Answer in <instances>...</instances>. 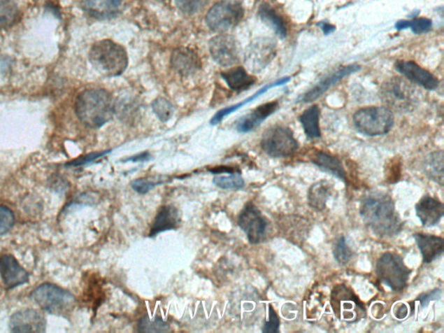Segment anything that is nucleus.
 Returning <instances> with one entry per match:
<instances>
[{
  "label": "nucleus",
  "instance_id": "1",
  "mask_svg": "<svg viewBox=\"0 0 444 333\" xmlns=\"http://www.w3.org/2000/svg\"><path fill=\"white\" fill-rule=\"evenodd\" d=\"M360 215L366 226L380 237H392L402 230L403 222L389 195L375 192L361 202Z\"/></svg>",
  "mask_w": 444,
  "mask_h": 333
},
{
  "label": "nucleus",
  "instance_id": "2",
  "mask_svg": "<svg viewBox=\"0 0 444 333\" xmlns=\"http://www.w3.org/2000/svg\"><path fill=\"white\" fill-rule=\"evenodd\" d=\"M75 112L85 126L90 129L100 128L113 117L115 101L106 90H85L76 99Z\"/></svg>",
  "mask_w": 444,
  "mask_h": 333
},
{
  "label": "nucleus",
  "instance_id": "3",
  "mask_svg": "<svg viewBox=\"0 0 444 333\" xmlns=\"http://www.w3.org/2000/svg\"><path fill=\"white\" fill-rule=\"evenodd\" d=\"M89 59L93 67L106 77H118L127 69L129 57L124 46L104 39L94 43Z\"/></svg>",
  "mask_w": 444,
  "mask_h": 333
},
{
  "label": "nucleus",
  "instance_id": "4",
  "mask_svg": "<svg viewBox=\"0 0 444 333\" xmlns=\"http://www.w3.org/2000/svg\"><path fill=\"white\" fill-rule=\"evenodd\" d=\"M30 298L45 312L64 316L75 305V297L59 285L45 283L31 292Z\"/></svg>",
  "mask_w": 444,
  "mask_h": 333
},
{
  "label": "nucleus",
  "instance_id": "5",
  "mask_svg": "<svg viewBox=\"0 0 444 333\" xmlns=\"http://www.w3.org/2000/svg\"><path fill=\"white\" fill-rule=\"evenodd\" d=\"M356 129L368 136L385 135L394 125V115L385 107L361 108L353 115Z\"/></svg>",
  "mask_w": 444,
  "mask_h": 333
},
{
  "label": "nucleus",
  "instance_id": "6",
  "mask_svg": "<svg viewBox=\"0 0 444 333\" xmlns=\"http://www.w3.org/2000/svg\"><path fill=\"white\" fill-rule=\"evenodd\" d=\"M261 146L269 157L282 158L290 157L297 151L299 143L290 129L284 126H273L263 134Z\"/></svg>",
  "mask_w": 444,
  "mask_h": 333
},
{
  "label": "nucleus",
  "instance_id": "7",
  "mask_svg": "<svg viewBox=\"0 0 444 333\" xmlns=\"http://www.w3.org/2000/svg\"><path fill=\"white\" fill-rule=\"evenodd\" d=\"M376 271L380 281L395 292L403 290L410 274L402 258L392 253H385L379 258Z\"/></svg>",
  "mask_w": 444,
  "mask_h": 333
},
{
  "label": "nucleus",
  "instance_id": "8",
  "mask_svg": "<svg viewBox=\"0 0 444 333\" xmlns=\"http://www.w3.org/2000/svg\"><path fill=\"white\" fill-rule=\"evenodd\" d=\"M244 9L236 0H222L215 3L206 16V23L211 30L225 32L236 27L243 19Z\"/></svg>",
  "mask_w": 444,
  "mask_h": 333
},
{
  "label": "nucleus",
  "instance_id": "9",
  "mask_svg": "<svg viewBox=\"0 0 444 333\" xmlns=\"http://www.w3.org/2000/svg\"><path fill=\"white\" fill-rule=\"evenodd\" d=\"M238 224L251 244H259L265 240L268 223L259 208L251 202L241 212Z\"/></svg>",
  "mask_w": 444,
  "mask_h": 333
},
{
  "label": "nucleus",
  "instance_id": "10",
  "mask_svg": "<svg viewBox=\"0 0 444 333\" xmlns=\"http://www.w3.org/2000/svg\"><path fill=\"white\" fill-rule=\"evenodd\" d=\"M413 90L403 79L392 78L382 87V99L392 108L410 110L414 104Z\"/></svg>",
  "mask_w": 444,
  "mask_h": 333
},
{
  "label": "nucleus",
  "instance_id": "11",
  "mask_svg": "<svg viewBox=\"0 0 444 333\" xmlns=\"http://www.w3.org/2000/svg\"><path fill=\"white\" fill-rule=\"evenodd\" d=\"M213 59L222 67H230L240 60V49L236 38L230 35H218L209 41Z\"/></svg>",
  "mask_w": 444,
  "mask_h": 333
},
{
  "label": "nucleus",
  "instance_id": "12",
  "mask_svg": "<svg viewBox=\"0 0 444 333\" xmlns=\"http://www.w3.org/2000/svg\"><path fill=\"white\" fill-rule=\"evenodd\" d=\"M331 302L336 313H339V317L345 321H355L364 312L359 299L345 285H338L334 289Z\"/></svg>",
  "mask_w": 444,
  "mask_h": 333
},
{
  "label": "nucleus",
  "instance_id": "13",
  "mask_svg": "<svg viewBox=\"0 0 444 333\" xmlns=\"http://www.w3.org/2000/svg\"><path fill=\"white\" fill-rule=\"evenodd\" d=\"M9 327L13 332H45L46 320L38 311L24 309L10 317Z\"/></svg>",
  "mask_w": 444,
  "mask_h": 333
},
{
  "label": "nucleus",
  "instance_id": "14",
  "mask_svg": "<svg viewBox=\"0 0 444 333\" xmlns=\"http://www.w3.org/2000/svg\"><path fill=\"white\" fill-rule=\"evenodd\" d=\"M0 276L7 289H13L28 283L29 274L12 255L0 257Z\"/></svg>",
  "mask_w": 444,
  "mask_h": 333
},
{
  "label": "nucleus",
  "instance_id": "15",
  "mask_svg": "<svg viewBox=\"0 0 444 333\" xmlns=\"http://www.w3.org/2000/svg\"><path fill=\"white\" fill-rule=\"evenodd\" d=\"M396 70L410 81L417 83L422 88L433 90L439 86V80L431 72L422 68L413 61H398L395 64Z\"/></svg>",
  "mask_w": 444,
  "mask_h": 333
},
{
  "label": "nucleus",
  "instance_id": "16",
  "mask_svg": "<svg viewBox=\"0 0 444 333\" xmlns=\"http://www.w3.org/2000/svg\"><path fill=\"white\" fill-rule=\"evenodd\" d=\"M171 66L182 77H189L196 73L201 67L199 56L189 48H178L173 52L171 59Z\"/></svg>",
  "mask_w": 444,
  "mask_h": 333
},
{
  "label": "nucleus",
  "instance_id": "17",
  "mask_svg": "<svg viewBox=\"0 0 444 333\" xmlns=\"http://www.w3.org/2000/svg\"><path fill=\"white\" fill-rule=\"evenodd\" d=\"M360 68L359 64H350L348 66L339 69V70L335 71L334 73L328 76L324 80L317 83V85L310 90L308 93H306L302 97V102L306 104L312 103L313 101L320 99L321 96L328 92V90L334 86L336 83L341 81L343 78L355 73V72L359 71Z\"/></svg>",
  "mask_w": 444,
  "mask_h": 333
},
{
  "label": "nucleus",
  "instance_id": "18",
  "mask_svg": "<svg viewBox=\"0 0 444 333\" xmlns=\"http://www.w3.org/2000/svg\"><path fill=\"white\" fill-rule=\"evenodd\" d=\"M416 213L422 226L434 227L443 218V204L438 199L426 195L416 205Z\"/></svg>",
  "mask_w": 444,
  "mask_h": 333
},
{
  "label": "nucleus",
  "instance_id": "19",
  "mask_svg": "<svg viewBox=\"0 0 444 333\" xmlns=\"http://www.w3.org/2000/svg\"><path fill=\"white\" fill-rule=\"evenodd\" d=\"M180 224V215L178 208L172 205H165L159 209L151 227L149 237L169 230L178 229Z\"/></svg>",
  "mask_w": 444,
  "mask_h": 333
},
{
  "label": "nucleus",
  "instance_id": "20",
  "mask_svg": "<svg viewBox=\"0 0 444 333\" xmlns=\"http://www.w3.org/2000/svg\"><path fill=\"white\" fill-rule=\"evenodd\" d=\"M122 0H83V7L94 19L106 20L117 15Z\"/></svg>",
  "mask_w": 444,
  "mask_h": 333
},
{
  "label": "nucleus",
  "instance_id": "21",
  "mask_svg": "<svg viewBox=\"0 0 444 333\" xmlns=\"http://www.w3.org/2000/svg\"><path fill=\"white\" fill-rule=\"evenodd\" d=\"M417 247L420 249L422 260L426 264L434 262L443 253V239L424 234H414Z\"/></svg>",
  "mask_w": 444,
  "mask_h": 333
},
{
  "label": "nucleus",
  "instance_id": "22",
  "mask_svg": "<svg viewBox=\"0 0 444 333\" xmlns=\"http://www.w3.org/2000/svg\"><path fill=\"white\" fill-rule=\"evenodd\" d=\"M278 108H279V103L277 101L266 103L256 108L247 117L241 119L237 126L238 132L245 133L257 128L269 115L273 114Z\"/></svg>",
  "mask_w": 444,
  "mask_h": 333
},
{
  "label": "nucleus",
  "instance_id": "23",
  "mask_svg": "<svg viewBox=\"0 0 444 333\" xmlns=\"http://www.w3.org/2000/svg\"><path fill=\"white\" fill-rule=\"evenodd\" d=\"M224 80L234 92H243L256 83L254 76L248 73L243 67L229 69L222 73Z\"/></svg>",
  "mask_w": 444,
  "mask_h": 333
},
{
  "label": "nucleus",
  "instance_id": "24",
  "mask_svg": "<svg viewBox=\"0 0 444 333\" xmlns=\"http://www.w3.org/2000/svg\"><path fill=\"white\" fill-rule=\"evenodd\" d=\"M269 49V45L265 41L252 43L245 55V64L252 69V71L259 70L268 62L270 52H272Z\"/></svg>",
  "mask_w": 444,
  "mask_h": 333
},
{
  "label": "nucleus",
  "instance_id": "25",
  "mask_svg": "<svg viewBox=\"0 0 444 333\" xmlns=\"http://www.w3.org/2000/svg\"><path fill=\"white\" fill-rule=\"evenodd\" d=\"M333 193V187L327 180H320L310 187L308 192V202L311 207L316 210H324L327 207Z\"/></svg>",
  "mask_w": 444,
  "mask_h": 333
},
{
  "label": "nucleus",
  "instance_id": "26",
  "mask_svg": "<svg viewBox=\"0 0 444 333\" xmlns=\"http://www.w3.org/2000/svg\"><path fill=\"white\" fill-rule=\"evenodd\" d=\"M312 162L324 171L330 173L331 175L345 182V170L338 159L324 153V152H317V153L313 155Z\"/></svg>",
  "mask_w": 444,
  "mask_h": 333
},
{
  "label": "nucleus",
  "instance_id": "27",
  "mask_svg": "<svg viewBox=\"0 0 444 333\" xmlns=\"http://www.w3.org/2000/svg\"><path fill=\"white\" fill-rule=\"evenodd\" d=\"M320 108L317 105H313L308 110L303 112L299 117L303 129L308 139H320L321 136L320 128Z\"/></svg>",
  "mask_w": 444,
  "mask_h": 333
},
{
  "label": "nucleus",
  "instance_id": "28",
  "mask_svg": "<svg viewBox=\"0 0 444 333\" xmlns=\"http://www.w3.org/2000/svg\"><path fill=\"white\" fill-rule=\"evenodd\" d=\"M259 14L262 20L268 24L280 38L287 37V29L286 24H285L282 17L277 13L272 6L266 5V3L262 5L261 8H259Z\"/></svg>",
  "mask_w": 444,
  "mask_h": 333
},
{
  "label": "nucleus",
  "instance_id": "29",
  "mask_svg": "<svg viewBox=\"0 0 444 333\" xmlns=\"http://www.w3.org/2000/svg\"><path fill=\"white\" fill-rule=\"evenodd\" d=\"M20 10L13 0H0V30L13 27L20 20Z\"/></svg>",
  "mask_w": 444,
  "mask_h": 333
},
{
  "label": "nucleus",
  "instance_id": "30",
  "mask_svg": "<svg viewBox=\"0 0 444 333\" xmlns=\"http://www.w3.org/2000/svg\"><path fill=\"white\" fill-rule=\"evenodd\" d=\"M426 173L429 178L443 185V154L442 151L435 152L426 162Z\"/></svg>",
  "mask_w": 444,
  "mask_h": 333
},
{
  "label": "nucleus",
  "instance_id": "31",
  "mask_svg": "<svg viewBox=\"0 0 444 333\" xmlns=\"http://www.w3.org/2000/svg\"><path fill=\"white\" fill-rule=\"evenodd\" d=\"M137 331L139 332H167L171 331V325L160 317L150 318L149 315L141 318L137 324Z\"/></svg>",
  "mask_w": 444,
  "mask_h": 333
},
{
  "label": "nucleus",
  "instance_id": "32",
  "mask_svg": "<svg viewBox=\"0 0 444 333\" xmlns=\"http://www.w3.org/2000/svg\"><path fill=\"white\" fill-rule=\"evenodd\" d=\"M213 183L222 190H239L245 186L244 179L239 172L229 173V176H216Z\"/></svg>",
  "mask_w": 444,
  "mask_h": 333
},
{
  "label": "nucleus",
  "instance_id": "33",
  "mask_svg": "<svg viewBox=\"0 0 444 333\" xmlns=\"http://www.w3.org/2000/svg\"><path fill=\"white\" fill-rule=\"evenodd\" d=\"M290 80H291L290 78H284L282 79H280L279 81H276V82H274L273 83H270V85L265 86L264 88H262V90H259V92H256L254 96H252V97H249L248 99L245 100L244 102L241 103V104H238L236 105V106L231 107V108H227V110H223L222 111H220L219 113L215 115L214 119H213V120L211 121V124H213V125L217 124V122L221 121L222 119L224 117H225V115H227V114L231 113V112H234V111L237 110L238 108L243 106L244 104H248L249 102H251V101L255 99L256 97H258L259 96L262 95L263 93L266 92L267 90H268L269 89L273 88V87H277V86H280V85H286V83H287Z\"/></svg>",
  "mask_w": 444,
  "mask_h": 333
},
{
  "label": "nucleus",
  "instance_id": "34",
  "mask_svg": "<svg viewBox=\"0 0 444 333\" xmlns=\"http://www.w3.org/2000/svg\"><path fill=\"white\" fill-rule=\"evenodd\" d=\"M153 111L162 122H167L174 113V108L164 97H158L152 104Z\"/></svg>",
  "mask_w": 444,
  "mask_h": 333
},
{
  "label": "nucleus",
  "instance_id": "35",
  "mask_svg": "<svg viewBox=\"0 0 444 333\" xmlns=\"http://www.w3.org/2000/svg\"><path fill=\"white\" fill-rule=\"evenodd\" d=\"M334 255L336 260L341 265H346L352 260L353 253L346 243L345 238L341 236L336 242L334 249Z\"/></svg>",
  "mask_w": 444,
  "mask_h": 333
},
{
  "label": "nucleus",
  "instance_id": "36",
  "mask_svg": "<svg viewBox=\"0 0 444 333\" xmlns=\"http://www.w3.org/2000/svg\"><path fill=\"white\" fill-rule=\"evenodd\" d=\"M137 111L138 108L136 103L131 99L121 100L120 102L115 104V111L117 112L121 119L135 118Z\"/></svg>",
  "mask_w": 444,
  "mask_h": 333
},
{
  "label": "nucleus",
  "instance_id": "37",
  "mask_svg": "<svg viewBox=\"0 0 444 333\" xmlns=\"http://www.w3.org/2000/svg\"><path fill=\"white\" fill-rule=\"evenodd\" d=\"M208 0H176L178 8L182 13L194 15L207 5Z\"/></svg>",
  "mask_w": 444,
  "mask_h": 333
},
{
  "label": "nucleus",
  "instance_id": "38",
  "mask_svg": "<svg viewBox=\"0 0 444 333\" xmlns=\"http://www.w3.org/2000/svg\"><path fill=\"white\" fill-rule=\"evenodd\" d=\"M15 216L9 208L0 205V235L6 234L13 229Z\"/></svg>",
  "mask_w": 444,
  "mask_h": 333
},
{
  "label": "nucleus",
  "instance_id": "39",
  "mask_svg": "<svg viewBox=\"0 0 444 333\" xmlns=\"http://www.w3.org/2000/svg\"><path fill=\"white\" fill-rule=\"evenodd\" d=\"M409 22V27L411 31L414 32L415 34H426L431 31L432 27V21L429 19H426V17H420V19H416L414 20H408Z\"/></svg>",
  "mask_w": 444,
  "mask_h": 333
},
{
  "label": "nucleus",
  "instance_id": "40",
  "mask_svg": "<svg viewBox=\"0 0 444 333\" xmlns=\"http://www.w3.org/2000/svg\"><path fill=\"white\" fill-rule=\"evenodd\" d=\"M159 183H161L154 182L149 178H140L134 180L131 183V187L137 193L145 194L152 190Z\"/></svg>",
  "mask_w": 444,
  "mask_h": 333
},
{
  "label": "nucleus",
  "instance_id": "41",
  "mask_svg": "<svg viewBox=\"0 0 444 333\" xmlns=\"http://www.w3.org/2000/svg\"><path fill=\"white\" fill-rule=\"evenodd\" d=\"M111 150H106L102 152H95V153L89 154L87 155H85V157H79L78 159H75V160L68 162L67 166H80L86 164H90L96 159L104 157V155L109 154Z\"/></svg>",
  "mask_w": 444,
  "mask_h": 333
},
{
  "label": "nucleus",
  "instance_id": "42",
  "mask_svg": "<svg viewBox=\"0 0 444 333\" xmlns=\"http://www.w3.org/2000/svg\"><path fill=\"white\" fill-rule=\"evenodd\" d=\"M280 328V318L272 306H269V317L266 320L263 332H278Z\"/></svg>",
  "mask_w": 444,
  "mask_h": 333
},
{
  "label": "nucleus",
  "instance_id": "43",
  "mask_svg": "<svg viewBox=\"0 0 444 333\" xmlns=\"http://www.w3.org/2000/svg\"><path fill=\"white\" fill-rule=\"evenodd\" d=\"M440 295H441V291L438 289V290L422 295V296L418 298V300L421 302V305L424 306L428 305L429 302H432V300L438 299Z\"/></svg>",
  "mask_w": 444,
  "mask_h": 333
},
{
  "label": "nucleus",
  "instance_id": "44",
  "mask_svg": "<svg viewBox=\"0 0 444 333\" xmlns=\"http://www.w3.org/2000/svg\"><path fill=\"white\" fill-rule=\"evenodd\" d=\"M319 27H320L321 30H322L324 34L326 35L331 34V32L335 30L334 25L326 23V22H321V23L319 24Z\"/></svg>",
  "mask_w": 444,
  "mask_h": 333
},
{
  "label": "nucleus",
  "instance_id": "45",
  "mask_svg": "<svg viewBox=\"0 0 444 333\" xmlns=\"http://www.w3.org/2000/svg\"><path fill=\"white\" fill-rule=\"evenodd\" d=\"M150 158V155L149 153H142L140 155H135V157H131L128 159V161L131 162H141V161H147Z\"/></svg>",
  "mask_w": 444,
  "mask_h": 333
}]
</instances>
